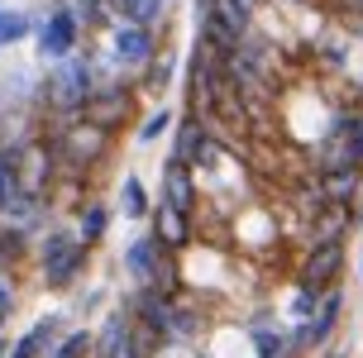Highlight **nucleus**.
<instances>
[{
  "mask_svg": "<svg viewBox=\"0 0 363 358\" xmlns=\"http://www.w3.org/2000/svg\"><path fill=\"white\" fill-rule=\"evenodd\" d=\"M91 91H96V57H91V48L62 57V62H48L43 77H38V115L43 120L53 115V125L77 120L86 110Z\"/></svg>",
  "mask_w": 363,
  "mask_h": 358,
  "instance_id": "nucleus-1",
  "label": "nucleus"
},
{
  "mask_svg": "<svg viewBox=\"0 0 363 358\" xmlns=\"http://www.w3.org/2000/svg\"><path fill=\"white\" fill-rule=\"evenodd\" d=\"M91 253L96 249H86V244L77 239L72 225L53 220V225L34 239V258H29V263H34V277H38L43 291H72V286L86 277Z\"/></svg>",
  "mask_w": 363,
  "mask_h": 358,
  "instance_id": "nucleus-2",
  "label": "nucleus"
},
{
  "mask_svg": "<svg viewBox=\"0 0 363 358\" xmlns=\"http://www.w3.org/2000/svg\"><path fill=\"white\" fill-rule=\"evenodd\" d=\"M120 268H125L134 291H167V296L182 291V258L167 253L148 230L134 234L125 249H120Z\"/></svg>",
  "mask_w": 363,
  "mask_h": 358,
  "instance_id": "nucleus-3",
  "label": "nucleus"
},
{
  "mask_svg": "<svg viewBox=\"0 0 363 358\" xmlns=\"http://www.w3.org/2000/svg\"><path fill=\"white\" fill-rule=\"evenodd\" d=\"M53 139V153H57V172H77V177H91L101 162L115 153V134L96 129L91 120H62V125L43 129Z\"/></svg>",
  "mask_w": 363,
  "mask_h": 358,
  "instance_id": "nucleus-4",
  "label": "nucleus"
},
{
  "mask_svg": "<svg viewBox=\"0 0 363 358\" xmlns=\"http://www.w3.org/2000/svg\"><path fill=\"white\" fill-rule=\"evenodd\" d=\"M82 120H91L96 129H106V134L120 139L129 125H139V86L134 82H101L91 91Z\"/></svg>",
  "mask_w": 363,
  "mask_h": 358,
  "instance_id": "nucleus-5",
  "label": "nucleus"
},
{
  "mask_svg": "<svg viewBox=\"0 0 363 358\" xmlns=\"http://www.w3.org/2000/svg\"><path fill=\"white\" fill-rule=\"evenodd\" d=\"M163 53L158 43V29H144V24H110V43H106V57L115 62L120 77H139V72Z\"/></svg>",
  "mask_w": 363,
  "mask_h": 358,
  "instance_id": "nucleus-6",
  "label": "nucleus"
},
{
  "mask_svg": "<svg viewBox=\"0 0 363 358\" xmlns=\"http://www.w3.org/2000/svg\"><path fill=\"white\" fill-rule=\"evenodd\" d=\"M82 24H77L62 5H48L43 15L34 19V53H38V62L48 67V62H62V57H72V53H82Z\"/></svg>",
  "mask_w": 363,
  "mask_h": 358,
  "instance_id": "nucleus-7",
  "label": "nucleus"
},
{
  "mask_svg": "<svg viewBox=\"0 0 363 358\" xmlns=\"http://www.w3.org/2000/svg\"><path fill=\"white\" fill-rule=\"evenodd\" d=\"M345 263H349V244H306V253H301L291 282L306 286V291H315V296H325L330 286H340Z\"/></svg>",
  "mask_w": 363,
  "mask_h": 358,
  "instance_id": "nucleus-8",
  "label": "nucleus"
},
{
  "mask_svg": "<svg viewBox=\"0 0 363 358\" xmlns=\"http://www.w3.org/2000/svg\"><path fill=\"white\" fill-rule=\"evenodd\" d=\"M153 201H163V206H172V211H182V215L196 220V215H201V177L182 158L167 153L163 167H158V196H153Z\"/></svg>",
  "mask_w": 363,
  "mask_h": 358,
  "instance_id": "nucleus-9",
  "label": "nucleus"
},
{
  "mask_svg": "<svg viewBox=\"0 0 363 358\" xmlns=\"http://www.w3.org/2000/svg\"><path fill=\"white\" fill-rule=\"evenodd\" d=\"M148 234H153L167 253H177V258L186 249H196V220L172 211V206H163V201H153V211H148Z\"/></svg>",
  "mask_w": 363,
  "mask_h": 358,
  "instance_id": "nucleus-10",
  "label": "nucleus"
},
{
  "mask_svg": "<svg viewBox=\"0 0 363 358\" xmlns=\"http://www.w3.org/2000/svg\"><path fill=\"white\" fill-rule=\"evenodd\" d=\"M62 330H67V315H62V311H48V315H38L24 335L10 340V354H5V358H48Z\"/></svg>",
  "mask_w": 363,
  "mask_h": 358,
  "instance_id": "nucleus-11",
  "label": "nucleus"
},
{
  "mask_svg": "<svg viewBox=\"0 0 363 358\" xmlns=\"http://www.w3.org/2000/svg\"><path fill=\"white\" fill-rule=\"evenodd\" d=\"M110 220H115V211H110V201H101V196H86V201H82V206L72 211V230H77V239H82L86 249H96V244H106Z\"/></svg>",
  "mask_w": 363,
  "mask_h": 358,
  "instance_id": "nucleus-12",
  "label": "nucleus"
},
{
  "mask_svg": "<svg viewBox=\"0 0 363 358\" xmlns=\"http://www.w3.org/2000/svg\"><path fill=\"white\" fill-rule=\"evenodd\" d=\"M115 211L125 215V220H134V225L148 220V211H153V191L144 186L139 172H125V177H120V186H115Z\"/></svg>",
  "mask_w": 363,
  "mask_h": 358,
  "instance_id": "nucleus-13",
  "label": "nucleus"
},
{
  "mask_svg": "<svg viewBox=\"0 0 363 358\" xmlns=\"http://www.w3.org/2000/svg\"><path fill=\"white\" fill-rule=\"evenodd\" d=\"M172 82H177V53H158L153 62H148L139 77H134V86H139V96H148V101H163L167 91H172Z\"/></svg>",
  "mask_w": 363,
  "mask_h": 358,
  "instance_id": "nucleus-14",
  "label": "nucleus"
},
{
  "mask_svg": "<svg viewBox=\"0 0 363 358\" xmlns=\"http://www.w3.org/2000/svg\"><path fill=\"white\" fill-rule=\"evenodd\" d=\"M320 196H325L330 206H359V196H363V167L325 172V177H320Z\"/></svg>",
  "mask_w": 363,
  "mask_h": 358,
  "instance_id": "nucleus-15",
  "label": "nucleus"
},
{
  "mask_svg": "<svg viewBox=\"0 0 363 358\" xmlns=\"http://www.w3.org/2000/svg\"><path fill=\"white\" fill-rule=\"evenodd\" d=\"M34 10H24V5H0V53L5 48H15L24 38H34Z\"/></svg>",
  "mask_w": 363,
  "mask_h": 358,
  "instance_id": "nucleus-16",
  "label": "nucleus"
},
{
  "mask_svg": "<svg viewBox=\"0 0 363 358\" xmlns=\"http://www.w3.org/2000/svg\"><path fill=\"white\" fill-rule=\"evenodd\" d=\"M172 125H177V110L167 106V101H153V106L139 115V125H134V139L148 148V143L163 139V134H172Z\"/></svg>",
  "mask_w": 363,
  "mask_h": 358,
  "instance_id": "nucleus-17",
  "label": "nucleus"
},
{
  "mask_svg": "<svg viewBox=\"0 0 363 358\" xmlns=\"http://www.w3.org/2000/svg\"><path fill=\"white\" fill-rule=\"evenodd\" d=\"M91 349H96L91 325H67V330L57 335V344H53V354H48V358H91Z\"/></svg>",
  "mask_w": 363,
  "mask_h": 358,
  "instance_id": "nucleus-18",
  "label": "nucleus"
},
{
  "mask_svg": "<svg viewBox=\"0 0 363 358\" xmlns=\"http://www.w3.org/2000/svg\"><path fill=\"white\" fill-rule=\"evenodd\" d=\"M15 311H19V277L15 272H0V330H10Z\"/></svg>",
  "mask_w": 363,
  "mask_h": 358,
  "instance_id": "nucleus-19",
  "label": "nucleus"
},
{
  "mask_svg": "<svg viewBox=\"0 0 363 358\" xmlns=\"http://www.w3.org/2000/svg\"><path fill=\"white\" fill-rule=\"evenodd\" d=\"M340 129H345L349 148H354V162L363 167V120L354 115V110H340Z\"/></svg>",
  "mask_w": 363,
  "mask_h": 358,
  "instance_id": "nucleus-20",
  "label": "nucleus"
},
{
  "mask_svg": "<svg viewBox=\"0 0 363 358\" xmlns=\"http://www.w3.org/2000/svg\"><path fill=\"white\" fill-rule=\"evenodd\" d=\"M19 153V148H15ZM15 153H10V148H0V206H5V201L15 196L19 191V177H15Z\"/></svg>",
  "mask_w": 363,
  "mask_h": 358,
  "instance_id": "nucleus-21",
  "label": "nucleus"
},
{
  "mask_svg": "<svg viewBox=\"0 0 363 358\" xmlns=\"http://www.w3.org/2000/svg\"><path fill=\"white\" fill-rule=\"evenodd\" d=\"M315 358H349V349H340V344H330V349H320Z\"/></svg>",
  "mask_w": 363,
  "mask_h": 358,
  "instance_id": "nucleus-22",
  "label": "nucleus"
},
{
  "mask_svg": "<svg viewBox=\"0 0 363 358\" xmlns=\"http://www.w3.org/2000/svg\"><path fill=\"white\" fill-rule=\"evenodd\" d=\"M354 115L363 120V91H354Z\"/></svg>",
  "mask_w": 363,
  "mask_h": 358,
  "instance_id": "nucleus-23",
  "label": "nucleus"
},
{
  "mask_svg": "<svg viewBox=\"0 0 363 358\" xmlns=\"http://www.w3.org/2000/svg\"><path fill=\"white\" fill-rule=\"evenodd\" d=\"M10 354V335H5V330H0V358Z\"/></svg>",
  "mask_w": 363,
  "mask_h": 358,
  "instance_id": "nucleus-24",
  "label": "nucleus"
},
{
  "mask_svg": "<svg viewBox=\"0 0 363 358\" xmlns=\"http://www.w3.org/2000/svg\"><path fill=\"white\" fill-rule=\"evenodd\" d=\"M359 277H363V249H359Z\"/></svg>",
  "mask_w": 363,
  "mask_h": 358,
  "instance_id": "nucleus-25",
  "label": "nucleus"
},
{
  "mask_svg": "<svg viewBox=\"0 0 363 358\" xmlns=\"http://www.w3.org/2000/svg\"><path fill=\"white\" fill-rule=\"evenodd\" d=\"M291 5H311V0H291Z\"/></svg>",
  "mask_w": 363,
  "mask_h": 358,
  "instance_id": "nucleus-26",
  "label": "nucleus"
},
{
  "mask_svg": "<svg viewBox=\"0 0 363 358\" xmlns=\"http://www.w3.org/2000/svg\"><path fill=\"white\" fill-rule=\"evenodd\" d=\"M163 5H172V0H163Z\"/></svg>",
  "mask_w": 363,
  "mask_h": 358,
  "instance_id": "nucleus-27",
  "label": "nucleus"
}]
</instances>
